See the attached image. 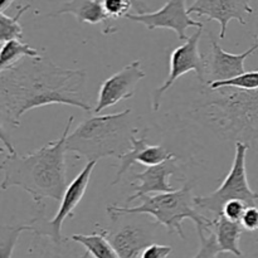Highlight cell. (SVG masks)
Returning a JSON list of instances; mask_svg holds the SVG:
<instances>
[{
  "instance_id": "obj_29",
  "label": "cell",
  "mask_w": 258,
  "mask_h": 258,
  "mask_svg": "<svg viewBox=\"0 0 258 258\" xmlns=\"http://www.w3.org/2000/svg\"><path fill=\"white\" fill-rule=\"evenodd\" d=\"M76 258H92V257H91V254L88 253L87 251H86V252H83L82 254H80V256H78V257H76Z\"/></svg>"
},
{
  "instance_id": "obj_15",
  "label": "cell",
  "mask_w": 258,
  "mask_h": 258,
  "mask_svg": "<svg viewBox=\"0 0 258 258\" xmlns=\"http://www.w3.org/2000/svg\"><path fill=\"white\" fill-rule=\"evenodd\" d=\"M131 144H133L131 150L118 158L120 163L116 166L117 171H116L115 179L111 181V186L116 185L118 181H121V179L125 175L126 171L130 170V168L135 163H139L145 166H154L175 156L170 151L166 150L164 146L150 145V144H148L146 135H143L141 138L134 136L133 140H131Z\"/></svg>"
},
{
  "instance_id": "obj_17",
  "label": "cell",
  "mask_w": 258,
  "mask_h": 258,
  "mask_svg": "<svg viewBox=\"0 0 258 258\" xmlns=\"http://www.w3.org/2000/svg\"><path fill=\"white\" fill-rule=\"evenodd\" d=\"M209 229L216 233L222 251L229 252L237 256H243L239 248V239L243 233V227L241 226V223L229 221L224 216H218L214 217L213 223Z\"/></svg>"
},
{
  "instance_id": "obj_24",
  "label": "cell",
  "mask_w": 258,
  "mask_h": 258,
  "mask_svg": "<svg viewBox=\"0 0 258 258\" xmlns=\"http://www.w3.org/2000/svg\"><path fill=\"white\" fill-rule=\"evenodd\" d=\"M247 207L249 206H247L244 202L238 201V199H233V201H229L228 203H226V206L223 207L222 216H224L227 219H229L232 222H238V223H241L242 216H243Z\"/></svg>"
},
{
  "instance_id": "obj_11",
  "label": "cell",
  "mask_w": 258,
  "mask_h": 258,
  "mask_svg": "<svg viewBox=\"0 0 258 258\" xmlns=\"http://www.w3.org/2000/svg\"><path fill=\"white\" fill-rule=\"evenodd\" d=\"M145 76V71L141 70L140 60L126 64L122 70L103 81L98 90V98L93 112L98 115L101 111L117 105L120 101L134 97L139 82Z\"/></svg>"
},
{
  "instance_id": "obj_10",
  "label": "cell",
  "mask_w": 258,
  "mask_h": 258,
  "mask_svg": "<svg viewBox=\"0 0 258 258\" xmlns=\"http://www.w3.org/2000/svg\"><path fill=\"white\" fill-rule=\"evenodd\" d=\"M128 20L145 25L149 30L165 28L176 33L178 38L183 42L188 39L186 29L190 27L203 28L202 22L191 19L186 8V0H168L164 7L156 12L144 13V14H128Z\"/></svg>"
},
{
  "instance_id": "obj_14",
  "label": "cell",
  "mask_w": 258,
  "mask_h": 258,
  "mask_svg": "<svg viewBox=\"0 0 258 258\" xmlns=\"http://www.w3.org/2000/svg\"><path fill=\"white\" fill-rule=\"evenodd\" d=\"M180 174V169L178 166V158L168 159L164 163L154 166H148L143 173H135L134 180L136 183L131 184L135 193L127 198V203L148 197L150 193H170L174 191V186L171 185L169 179L173 175Z\"/></svg>"
},
{
  "instance_id": "obj_13",
  "label": "cell",
  "mask_w": 258,
  "mask_h": 258,
  "mask_svg": "<svg viewBox=\"0 0 258 258\" xmlns=\"http://www.w3.org/2000/svg\"><path fill=\"white\" fill-rule=\"evenodd\" d=\"M212 50L207 58V86L219 81H228L246 73L244 60L258 50V38L246 52L232 54L226 52L211 34Z\"/></svg>"
},
{
  "instance_id": "obj_12",
  "label": "cell",
  "mask_w": 258,
  "mask_h": 258,
  "mask_svg": "<svg viewBox=\"0 0 258 258\" xmlns=\"http://www.w3.org/2000/svg\"><path fill=\"white\" fill-rule=\"evenodd\" d=\"M188 12L207 17L208 20H217L221 25L219 38L224 39L228 23L234 19L239 24H247V15H251L253 9L249 0H196Z\"/></svg>"
},
{
  "instance_id": "obj_27",
  "label": "cell",
  "mask_w": 258,
  "mask_h": 258,
  "mask_svg": "<svg viewBox=\"0 0 258 258\" xmlns=\"http://www.w3.org/2000/svg\"><path fill=\"white\" fill-rule=\"evenodd\" d=\"M214 258H244L243 256H237V254L229 253V252H222L219 253L218 256H216Z\"/></svg>"
},
{
  "instance_id": "obj_23",
  "label": "cell",
  "mask_w": 258,
  "mask_h": 258,
  "mask_svg": "<svg viewBox=\"0 0 258 258\" xmlns=\"http://www.w3.org/2000/svg\"><path fill=\"white\" fill-rule=\"evenodd\" d=\"M209 90H218L222 87H234L241 90H258V71L246 72L228 81H219L208 86Z\"/></svg>"
},
{
  "instance_id": "obj_16",
  "label": "cell",
  "mask_w": 258,
  "mask_h": 258,
  "mask_svg": "<svg viewBox=\"0 0 258 258\" xmlns=\"http://www.w3.org/2000/svg\"><path fill=\"white\" fill-rule=\"evenodd\" d=\"M63 14H71L78 23L88 24H103V34L116 32L112 20L106 15L100 0H68L63 3L57 12L49 14V17H59Z\"/></svg>"
},
{
  "instance_id": "obj_21",
  "label": "cell",
  "mask_w": 258,
  "mask_h": 258,
  "mask_svg": "<svg viewBox=\"0 0 258 258\" xmlns=\"http://www.w3.org/2000/svg\"><path fill=\"white\" fill-rule=\"evenodd\" d=\"M29 8V4L19 7L14 17H9V15L5 14V12H0V42H2V44L8 40L22 39L23 28L19 20Z\"/></svg>"
},
{
  "instance_id": "obj_28",
  "label": "cell",
  "mask_w": 258,
  "mask_h": 258,
  "mask_svg": "<svg viewBox=\"0 0 258 258\" xmlns=\"http://www.w3.org/2000/svg\"><path fill=\"white\" fill-rule=\"evenodd\" d=\"M14 2L15 0H0V12H5V9Z\"/></svg>"
},
{
  "instance_id": "obj_3",
  "label": "cell",
  "mask_w": 258,
  "mask_h": 258,
  "mask_svg": "<svg viewBox=\"0 0 258 258\" xmlns=\"http://www.w3.org/2000/svg\"><path fill=\"white\" fill-rule=\"evenodd\" d=\"M194 110L226 140L258 149V90L222 87Z\"/></svg>"
},
{
  "instance_id": "obj_22",
  "label": "cell",
  "mask_w": 258,
  "mask_h": 258,
  "mask_svg": "<svg viewBox=\"0 0 258 258\" xmlns=\"http://www.w3.org/2000/svg\"><path fill=\"white\" fill-rule=\"evenodd\" d=\"M33 232L34 227H33L32 222L30 223H23L18 224V226L2 227V239H0V258H12L13 252H14L17 242L19 239L20 234L23 232Z\"/></svg>"
},
{
  "instance_id": "obj_4",
  "label": "cell",
  "mask_w": 258,
  "mask_h": 258,
  "mask_svg": "<svg viewBox=\"0 0 258 258\" xmlns=\"http://www.w3.org/2000/svg\"><path fill=\"white\" fill-rule=\"evenodd\" d=\"M139 131L134 111L96 115L82 121L68 134L66 148L87 161L120 158L133 148L134 136Z\"/></svg>"
},
{
  "instance_id": "obj_18",
  "label": "cell",
  "mask_w": 258,
  "mask_h": 258,
  "mask_svg": "<svg viewBox=\"0 0 258 258\" xmlns=\"http://www.w3.org/2000/svg\"><path fill=\"white\" fill-rule=\"evenodd\" d=\"M70 239L85 247L92 258H121L107 239L103 229L91 234H73Z\"/></svg>"
},
{
  "instance_id": "obj_7",
  "label": "cell",
  "mask_w": 258,
  "mask_h": 258,
  "mask_svg": "<svg viewBox=\"0 0 258 258\" xmlns=\"http://www.w3.org/2000/svg\"><path fill=\"white\" fill-rule=\"evenodd\" d=\"M110 219L112 226L103 232L121 258H141L146 247L154 243L159 223L148 214H123Z\"/></svg>"
},
{
  "instance_id": "obj_6",
  "label": "cell",
  "mask_w": 258,
  "mask_h": 258,
  "mask_svg": "<svg viewBox=\"0 0 258 258\" xmlns=\"http://www.w3.org/2000/svg\"><path fill=\"white\" fill-rule=\"evenodd\" d=\"M249 146L247 144L237 141L231 170L217 190L208 196H199L194 198V206L197 209L211 212L218 217L222 216L226 203L233 199L244 202L247 206H256L258 193L252 190L249 186L246 171V155Z\"/></svg>"
},
{
  "instance_id": "obj_20",
  "label": "cell",
  "mask_w": 258,
  "mask_h": 258,
  "mask_svg": "<svg viewBox=\"0 0 258 258\" xmlns=\"http://www.w3.org/2000/svg\"><path fill=\"white\" fill-rule=\"evenodd\" d=\"M106 15L111 20L118 18H126L130 14L131 9L136 10V14L149 13V8L143 0H100Z\"/></svg>"
},
{
  "instance_id": "obj_8",
  "label": "cell",
  "mask_w": 258,
  "mask_h": 258,
  "mask_svg": "<svg viewBox=\"0 0 258 258\" xmlns=\"http://www.w3.org/2000/svg\"><path fill=\"white\" fill-rule=\"evenodd\" d=\"M203 28H198L194 34H191L181 45L176 47L170 53V71L165 82L156 88L153 93V106L154 111H158L161 106V100L166 91L175 83L176 80L188 72L196 73L197 78L202 85L207 86V57L202 54L199 50Z\"/></svg>"
},
{
  "instance_id": "obj_1",
  "label": "cell",
  "mask_w": 258,
  "mask_h": 258,
  "mask_svg": "<svg viewBox=\"0 0 258 258\" xmlns=\"http://www.w3.org/2000/svg\"><path fill=\"white\" fill-rule=\"evenodd\" d=\"M85 93V71L59 67L47 57H25L0 71L2 125L19 127L24 113L47 105H68L91 112Z\"/></svg>"
},
{
  "instance_id": "obj_2",
  "label": "cell",
  "mask_w": 258,
  "mask_h": 258,
  "mask_svg": "<svg viewBox=\"0 0 258 258\" xmlns=\"http://www.w3.org/2000/svg\"><path fill=\"white\" fill-rule=\"evenodd\" d=\"M75 117L71 116L59 139L49 141L43 148L19 155L17 151L3 156L2 189H23L33 198L35 204L44 199L60 201L67 189V165H66V141Z\"/></svg>"
},
{
  "instance_id": "obj_9",
  "label": "cell",
  "mask_w": 258,
  "mask_h": 258,
  "mask_svg": "<svg viewBox=\"0 0 258 258\" xmlns=\"http://www.w3.org/2000/svg\"><path fill=\"white\" fill-rule=\"evenodd\" d=\"M97 161H87L85 168L81 173L68 184L62 199H60L59 208L57 213L50 221H43L40 218H34L32 221L34 231L33 233L44 236L49 238L54 244H63L68 238H64L62 234V226L66 219L73 218V213L80 202L85 197L88 188L91 174L95 169Z\"/></svg>"
},
{
  "instance_id": "obj_5",
  "label": "cell",
  "mask_w": 258,
  "mask_h": 258,
  "mask_svg": "<svg viewBox=\"0 0 258 258\" xmlns=\"http://www.w3.org/2000/svg\"><path fill=\"white\" fill-rule=\"evenodd\" d=\"M193 186V183H186L183 188L170 193L144 197L143 203L138 207L108 206L106 211L110 218L123 214H148L165 227L169 233H176L181 239H185L181 223L184 219H190L196 224L198 238H202L212 227L213 219L197 211L194 198H191Z\"/></svg>"
},
{
  "instance_id": "obj_25",
  "label": "cell",
  "mask_w": 258,
  "mask_h": 258,
  "mask_svg": "<svg viewBox=\"0 0 258 258\" xmlns=\"http://www.w3.org/2000/svg\"><path fill=\"white\" fill-rule=\"evenodd\" d=\"M241 226L248 232L258 231V207L249 206L244 211L241 219Z\"/></svg>"
},
{
  "instance_id": "obj_26",
  "label": "cell",
  "mask_w": 258,
  "mask_h": 258,
  "mask_svg": "<svg viewBox=\"0 0 258 258\" xmlns=\"http://www.w3.org/2000/svg\"><path fill=\"white\" fill-rule=\"evenodd\" d=\"M173 252V248L166 244L153 243L146 247L141 254V258H168Z\"/></svg>"
},
{
  "instance_id": "obj_19",
  "label": "cell",
  "mask_w": 258,
  "mask_h": 258,
  "mask_svg": "<svg viewBox=\"0 0 258 258\" xmlns=\"http://www.w3.org/2000/svg\"><path fill=\"white\" fill-rule=\"evenodd\" d=\"M25 57L38 58L40 57V54L29 44L23 43L22 39H12L3 43L0 50V71L13 67Z\"/></svg>"
}]
</instances>
